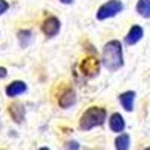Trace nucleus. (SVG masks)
I'll return each instance as SVG.
<instances>
[{"instance_id":"obj_1","label":"nucleus","mask_w":150,"mask_h":150,"mask_svg":"<svg viewBox=\"0 0 150 150\" xmlns=\"http://www.w3.org/2000/svg\"><path fill=\"white\" fill-rule=\"evenodd\" d=\"M101 65L114 72L117 69H120L125 63L123 60V47H122V42L117 41V39H112V41H108L104 48H102V57H101Z\"/></svg>"},{"instance_id":"obj_2","label":"nucleus","mask_w":150,"mask_h":150,"mask_svg":"<svg viewBox=\"0 0 150 150\" xmlns=\"http://www.w3.org/2000/svg\"><path fill=\"white\" fill-rule=\"evenodd\" d=\"M107 120V110L102 107H90L87 108L80 119V129L90 131L93 128L102 126Z\"/></svg>"},{"instance_id":"obj_3","label":"nucleus","mask_w":150,"mask_h":150,"mask_svg":"<svg viewBox=\"0 0 150 150\" xmlns=\"http://www.w3.org/2000/svg\"><path fill=\"white\" fill-rule=\"evenodd\" d=\"M122 11H123L122 0H108L107 3H104L101 8L98 9V12H96V20L104 21V20L112 18V17L119 15Z\"/></svg>"},{"instance_id":"obj_4","label":"nucleus","mask_w":150,"mask_h":150,"mask_svg":"<svg viewBox=\"0 0 150 150\" xmlns=\"http://www.w3.org/2000/svg\"><path fill=\"white\" fill-rule=\"evenodd\" d=\"M80 71L83 72V75H86L87 78H95L99 74V71H101V62H99L98 59H95L93 56L86 57L80 65Z\"/></svg>"},{"instance_id":"obj_5","label":"nucleus","mask_w":150,"mask_h":150,"mask_svg":"<svg viewBox=\"0 0 150 150\" xmlns=\"http://www.w3.org/2000/svg\"><path fill=\"white\" fill-rule=\"evenodd\" d=\"M60 27H62V23H60V20H59L57 17H54V15L47 17V18L42 21V24H41V30H42V33H44L47 38H54V36H57L59 32H60Z\"/></svg>"},{"instance_id":"obj_6","label":"nucleus","mask_w":150,"mask_h":150,"mask_svg":"<svg viewBox=\"0 0 150 150\" xmlns=\"http://www.w3.org/2000/svg\"><path fill=\"white\" fill-rule=\"evenodd\" d=\"M143 36H144V29L141 26H138V24H135V26H132L129 29L126 36H125V44L126 45H135L143 39Z\"/></svg>"},{"instance_id":"obj_7","label":"nucleus","mask_w":150,"mask_h":150,"mask_svg":"<svg viewBox=\"0 0 150 150\" xmlns=\"http://www.w3.org/2000/svg\"><path fill=\"white\" fill-rule=\"evenodd\" d=\"M5 92H6V96H9V98H17L27 92V84L21 80H15L6 86Z\"/></svg>"},{"instance_id":"obj_8","label":"nucleus","mask_w":150,"mask_h":150,"mask_svg":"<svg viewBox=\"0 0 150 150\" xmlns=\"http://www.w3.org/2000/svg\"><path fill=\"white\" fill-rule=\"evenodd\" d=\"M8 111H9V116L12 117V120L15 123H23L24 119H26V108H24V105L21 102L11 104Z\"/></svg>"},{"instance_id":"obj_9","label":"nucleus","mask_w":150,"mask_h":150,"mask_svg":"<svg viewBox=\"0 0 150 150\" xmlns=\"http://www.w3.org/2000/svg\"><path fill=\"white\" fill-rule=\"evenodd\" d=\"M77 104V93L74 89H66L59 96V105L62 108H71Z\"/></svg>"},{"instance_id":"obj_10","label":"nucleus","mask_w":150,"mask_h":150,"mask_svg":"<svg viewBox=\"0 0 150 150\" xmlns=\"http://www.w3.org/2000/svg\"><path fill=\"white\" fill-rule=\"evenodd\" d=\"M108 125H110V129L116 134H120L125 131V120H123V116L120 112H114V114H111L110 120H108Z\"/></svg>"},{"instance_id":"obj_11","label":"nucleus","mask_w":150,"mask_h":150,"mask_svg":"<svg viewBox=\"0 0 150 150\" xmlns=\"http://www.w3.org/2000/svg\"><path fill=\"white\" fill-rule=\"evenodd\" d=\"M135 92L134 90H128V92H123L120 96H119V101L122 104V107L126 110L128 112H132L134 111V102H135Z\"/></svg>"},{"instance_id":"obj_12","label":"nucleus","mask_w":150,"mask_h":150,"mask_svg":"<svg viewBox=\"0 0 150 150\" xmlns=\"http://www.w3.org/2000/svg\"><path fill=\"white\" fill-rule=\"evenodd\" d=\"M17 39H18V44L21 48H27L32 41H33V32L29 30V29H23V30H18L17 33Z\"/></svg>"},{"instance_id":"obj_13","label":"nucleus","mask_w":150,"mask_h":150,"mask_svg":"<svg viewBox=\"0 0 150 150\" xmlns=\"http://www.w3.org/2000/svg\"><path fill=\"white\" fill-rule=\"evenodd\" d=\"M116 150H129L131 147V137L128 134H120L114 141Z\"/></svg>"},{"instance_id":"obj_14","label":"nucleus","mask_w":150,"mask_h":150,"mask_svg":"<svg viewBox=\"0 0 150 150\" xmlns=\"http://www.w3.org/2000/svg\"><path fill=\"white\" fill-rule=\"evenodd\" d=\"M137 12L143 18H150V0H138L137 3Z\"/></svg>"},{"instance_id":"obj_15","label":"nucleus","mask_w":150,"mask_h":150,"mask_svg":"<svg viewBox=\"0 0 150 150\" xmlns=\"http://www.w3.org/2000/svg\"><path fill=\"white\" fill-rule=\"evenodd\" d=\"M66 150H80V143L78 141H68L65 144Z\"/></svg>"},{"instance_id":"obj_16","label":"nucleus","mask_w":150,"mask_h":150,"mask_svg":"<svg viewBox=\"0 0 150 150\" xmlns=\"http://www.w3.org/2000/svg\"><path fill=\"white\" fill-rule=\"evenodd\" d=\"M8 9H9V3L6 0H0V17H2Z\"/></svg>"},{"instance_id":"obj_17","label":"nucleus","mask_w":150,"mask_h":150,"mask_svg":"<svg viewBox=\"0 0 150 150\" xmlns=\"http://www.w3.org/2000/svg\"><path fill=\"white\" fill-rule=\"evenodd\" d=\"M6 77H8V69L0 66V78H6Z\"/></svg>"},{"instance_id":"obj_18","label":"nucleus","mask_w":150,"mask_h":150,"mask_svg":"<svg viewBox=\"0 0 150 150\" xmlns=\"http://www.w3.org/2000/svg\"><path fill=\"white\" fill-rule=\"evenodd\" d=\"M60 3H63V5H72L74 0H60Z\"/></svg>"},{"instance_id":"obj_19","label":"nucleus","mask_w":150,"mask_h":150,"mask_svg":"<svg viewBox=\"0 0 150 150\" xmlns=\"http://www.w3.org/2000/svg\"><path fill=\"white\" fill-rule=\"evenodd\" d=\"M39 150H50V149H48V147H41Z\"/></svg>"},{"instance_id":"obj_20","label":"nucleus","mask_w":150,"mask_h":150,"mask_svg":"<svg viewBox=\"0 0 150 150\" xmlns=\"http://www.w3.org/2000/svg\"><path fill=\"white\" fill-rule=\"evenodd\" d=\"M144 150H150V149H149V147H146V149H144Z\"/></svg>"}]
</instances>
